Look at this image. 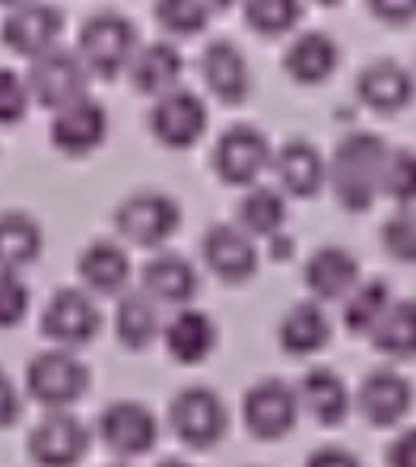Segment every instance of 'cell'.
<instances>
[{
  "mask_svg": "<svg viewBox=\"0 0 416 467\" xmlns=\"http://www.w3.org/2000/svg\"><path fill=\"white\" fill-rule=\"evenodd\" d=\"M372 347L388 359L416 357V299H391L388 312L372 327Z\"/></svg>",
  "mask_w": 416,
  "mask_h": 467,
  "instance_id": "obj_30",
  "label": "cell"
},
{
  "mask_svg": "<svg viewBox=\"0 0 416 467\" xmlns=\"http://www.w3.org/2000/svg\"><path fill=\"white\" fill-rule=\"evenodd\" d=\"M29 87L10 67H0V124H19L29 111Z\"/></svg>",
  "mask_w": 416,
  "mask_h": 467,
  "instance_id": "obj_38",
  "label": "cell"
},
{
  "mask_svg": "<svg viewBox=\"0 0 416 467\" xmlns=\"http://www.w3.org/2000/svg\"><path fill=\"white\" fill-rule=\"evenodd\" d=\"M369 6L385 23H411L416 16V0H369Z\"/></svg>",
  "mask_w": 416,
  "mask_h": 467,
  "instance_id": "obj_41",
  "label": "cell"
},
{
  "mask_svg": "<svg viewBox=\"0 0 416 467\" xmlns=\"http://www.w3.org/2000/svg\"><path fill=\"white\" fill-rule=\"evenodd\" d=\"M130 83L147 96H166L169 89H175V83L182 80V51L169 42H150L143 48H137L134 61H130Z\"/></svg>",
  "mask_w": 416,
  "mask_h": 467,
  "instance_id": "obj_26",
  "label": "cell"
},
{
  "mask_svg": "<svg viewBox=\"0 0 416 467\" xmlns=\"http://www.w3.org/2000/svg\"><path fill=\"white\" fill-rule=\"evenodd\" d=\"M359 283V261L340 245H325L306 261V286L315 299H347Z\"/></svg>",
  "mask_w": 416,
  "mask_h": 467,
  "instance_id": "obj_18",
  "label": "cell"
},
{
  "mask_svg": "<svg viewBox=\"0 0 416 467\" xmlns=\"http://www.w3.org/2000/svg\"><path fill=\"white\" fill-rule=\"evenodd\" d=\"M210 4V10H223V6H233L235 0H207Z\"/></svg>",
  "mask_w": 416,
  "mask_h": 467,
  "instance_id": "obj_43",
  "label": "cell"
},
{
  "mask_svg": "<svg viewBox=\"0 0 416 467\" xmlns=\"http://www.w3.org/2000/svg\"><path fill=\"white\" fill-rule=\"evenodd\" d=\"M306 467H362V462L353 455V451L340 449V445H325V449L308 455Z\"/></svg>",
  "mask_w": 416,
  "mask_h": 467,
  "instance_id": "obj_42",
  "label": "cell"
},
{
  "mask_svg": "<svg viewBox=\"0 0 416 467\" xmlns=\"http://www.w3.org/2000/svg\"><path fill=\"white\" fill-rule=\"evenodd\" d=\"M137 29L128 16L121 13H96L83 23L80 29V61L86 64V70L99 77H115L121 70L130 67L137 55Z\"/></svg>",
  "mask_w": 416,
  "mask_h": 467,
  "instance_id": "obj_2",
  "label": "cell"
},
{
  "mask_svg": "<svg viewBox=\"0 0 416 467\" xmlns=\"http://www.w3.org/2000/svg\"><path fill=\"white\" fill-rule=\"evenodd\" d=\"M296 398L306 413H312L315 423L321 426H337L347 420L349 413V388L334 369L325 366H315L302 375L299 388H296Z\"/></svg>",
  "mask_w": 416,
  "mask_h": 467,
  "instance_id": "obj_21",
  "label": "cell"
},
{
  "mask_svg": "<svg viewBox=\"0 0 416 467\" xmlns=\"http://www.w3.org/2000/svg\"><path fill=\"white\" fill-rule=\"evenodd\" d=\"M99 439L115 455L137 458L147 455L160 439V423L140 400H115L99 417Z\"/></svg>",
  "mask_w": 416,
  "mask_h": 467,
  "instance_id": "obj_10",
  "label": "cell"
},
{
  "mask_svg": "<svg viewBox=\"0 0 416 467\" xmlns=\"http://www.w3.org/2000/svg\"><path fill=\"white\" fill-rule=\"evenodd\" d=\"M26 388L32 400H38L48 410H68L70 404L86 394L89 388V369L77 359L74 350H45L26 369Z\"/></svg>",
  "mask_w": 416,
  "mask_h": 467,
  "instance_id": "obj_3",
  "label": "cell"
},
{
  "mask_svg": "<svg viewBox=\"0 0 416 467\" xmlns=\"http://www.w3.org/2000/svg\"><path fill=\"white\" fill-rule=\"evenodd\" d=\"M160 306L143 289L121 293L115 312V334L128 350H147L160 337Z\"/></svg>",
  "mask_w": 416,
  "mask_h": 467,
  "instance_id": "obj_28",
  "label": "cell"
},
{
  "mask_svg": "<svg viewBox=\"0 0 416 467\" xmlns=\"http://www.w3.org/2000/svg\"><path fill=\"white\" fill-rule=\"evenodd\" d=\"M143 293L156 302V306H188L197 296L201 277H197L194 265L175 252H162L143 265Z\"/></svg>",
  "mask_w": 416,
  "mask_h": 467,
  "instance_id": "obj_17",
  "label": "cell"
},
{
  "mask_svg": "<svg viewBox=\"0 0 416 467\" xmlns=\"http://www.w3.org/2000/svg\"><path fill=\"white\" fill-rule=\"evenodd\" d=\"M388 143L372 130H353L337 143L331 162H328V182L340 207L362 213L381 194V166H385Z\"/></svg>",
  "mask_w": 416,
  "mask_h": 467,
  "instance_id": "obj_1",
  "label": "cell"
},
{
  "mask_svg": "<svg viewBox=\"0 0 416 467\" xmlns=\"http://www.w3.org/2000/svg\"><path fill=\"white\" fill-rule=\"evenodd\" d=\"M77 271H80V280L92 293L115 296V293H124V286H128V280H130V258L118 242L99 239L83 248Z\"/></svg>",
  "mask_w": 416,
  "mask_h": 467,
  "instance_id": "obj_27",
  "label": "cell"
},
{
  "mask_svg": "<svg viewBox=\"0 0 416 467\" xmlns=\"http://www.w3.org/2000/svg\"><path fill=\"white\" fill-rule=\"evenodd\" d=\"M299 413L302 407L296 398V388L283 379L257 381L242 400V417H245L248 432L264 442H276V439L289 436L299 423Z\"/></svg>",
  "mask_w": 416,
  "mask_h": 467,
  "instance_id": "obj_7",
  "label": "cell"
},
{
  "mask_svg": "<svg viewBox=\"0 0 416 467\" xmlns=\"http://www.w3.org/2000/svg\"><path fill=\"white\" fill-rule=\"evenodd\" d=\"M379 191L385 197H391L394 203H400V207H411L416 201V153L413 150L388 147Z\"/></svg>",
  "mask_w": 416,
  "mask_h": 467,
  "instance_id": "obj_33",
  "label": "cell"
},
{
  "mask_svg": "<svg viewBox=\"0 0 416 467\" xmlns=\"http://www.w3.org/2000/svg\"><path fill=\"white\" fill-rule=\"evenodd\" d=\"M245 19L261 36H283L302 19V0H245Z\"/></svg>",
  "mask_w": 416,
  "mask_h": 467,
  "instance_id": "obj_34",
  "label": "cell"
},
{
  "mask_svg": "<svg viewBox=\"0 0 416 467\" xmlns=\"http://www.w3.org/2000/svg\"><path fill=\"white\" fill-rule=\"evenodd\" d=\"M388 467H416V426L404 430L388 445Z\"/></svg>",
  "mask_w": 416,
  "mask_h": 467,
  "instance_id": "obj_40",
  "label": "cell"
},
{
  "mask_svg": "<svg viewBox=\"0 0 416 467\" xmlns=\"http://www.w3.org/2000/svg\"><path fill=\"white\" fill-rule=\"evenodd\" d=\"M274 172L280 179L283 191L296 197H312L325 188L328 162L308 140H286L274 153Z\"/></svg>",
  "mask_w": 416,
  "mask_h": 467,
  "instance_id": "obj_20",
  "label": "cell"
},
{
  "mask_svg": "<svg viewBox=\"0 0 416 467\" xmlns=\"http://www.w3.org/2000/svg\"><path fill=\"white\" fill-rule=\"evenodd\" d=\"M86 80H89V70L80 61L77 51L68 48H51L45 55L32 57V67L26 74V87L29 96L38 99L45 109H64V105L77 102L86 96Z\"/></svg>",
  "mask_w": 416,
  "mask_h": 467,
  "instance_id": "obj_5",
  "label": "cell"
},
{
  "mask_svg": "<svg viewBox=\"0 0 416 467\" xmlns=\"http://www.w3.org/2000/svg\"><path fill=\"white\" fill-rule=\"evenodd\" d=\"M109 137V111L102 102L83 96L77 102L64 105L55 111L51 121V143L61 153L70 156H86L96 147H102V140Z\"/></svg>",
  "mask_w": 416,
  "mask_h": 467,
  "instance_id": "obj_14",
  "label": "cell"
},
{
  "mask_svg": "<svg viewBox=\"0 0 416 467\" xmlns=\"http://www.w3.org/2000/svg\"><path fill=\"white\" fill-rule=\"evenodd\" d=\"M42 254V226L23 210L0 213V271H16Z\"/></svg>",
  "mask_w": 416,
  "mask_h": 467,
  "instance_id": "obj_29",
  "label": "cell"
},
{
  "mask_svg": "<svg viewBox=\"0 0 416 467\" xmlns=\"http://www.w3.org/2000/svg\"><path fill=\"white\" fill-rule=\"evenodd\" d=\"M23 413V398H19V388L13 385L10 372L0 369V430L13 426Z\"/></svg>",
  "mask_w": 416,
  "mask_h": 467,
  "instance_id": "obj_39",
  "label": "cell"
},
{
  "mask_svg": "<svg viewBox=\"0 0 416 467\" xmlns=\"http://www.w3.org/2000/svg\"><path fill=\"white\" fill-rule=\"evenodd\" d=\"M150 128H153L160 143H166L172 150H184L201 140L203 130H207V105L197 93L175 87L153 102Z\"/></svg>",
  "mask_w": 416,
  "mask_h": 467,
  "instance_id": "obj_12",
  "label": "cell"
},
{
  "mask_svg": "<svg viewBox=\"0 0 416 467\" xmlns=\"http://www.w3.org/2000/svg\"><path fill=\"white\" fill-rule=\"evenodd\" d=\"M391 306V289L385 280L356 283L353 293L343 299V325L353 334H372V327L381 321V315Z\"/></svg>",
  "mask_w": 416,
  "mask_h": 467,
  "instance_id": "obj_32",
  "label": "cell"
},
{
  "mask_svg": "<svg viewBox=\"0 0 416 467\" xmlns=\"http://www.w3.org/2000/svg\"><path fill=\"white\" fill-rule=\"evenodd\" d=\"M276 337L289 357H315L331 340V318L318 302H299L283 315Z\"/></svg>",
  "mask_w": 416,
  "mask_h": 467,
  "instance_id": "obj_25",
  "label": "cell"
},
{
  "mask_svg": "<svg viewBox=\"0 0 416 467\" xmlns=\"http://www.w3.org/2000/svg\"><path fill=\"white\" fill-rule=\"evenodd\" d=\"M203 261L226 283H245L257 274V245L245 229L233 223H216L203 235Z\"/></svg>",
  "mask_w": 416,
  "mask_h": 467,
  "instance_id": "obj_16",
  "label": "cell"
},
{
  "mask_svg": "<svg viewBox=\"0 0 416 467\" xmlns=\"http://www.w3.org/2000/svg\"><path fill=\"white\" fill-rule=\"evenodd\" d=\"M201 74L207 80V87L213 89L223 102H242L251 93V70L248 57L235 48L233 42L220 38V42H210L201 55Z\"/></svg>",
  "mask_w": 416,
  "mask_h": 467,
  "instance_id": "obj_22",
  "label": "cell"
},
{
  "mask_svg": "<svg viewBox=\"0 0 416 467\" xmlns=\"http://www.w3.org/2000/svg\"><path fill=\"white\" fill-rule=\"evenodd\" d=\"M340 64V48L331 36L325 32H302L299 38H293V45L283 55V67L293 77L296 83H306V87H315V83H325L328 77L337 70Z\"/></svg>",
  "mask_w": 416,
  "mask_h": 467,
  "instance_id": "obj_24",
  "label": "cell"
},
{
  "mask_svg": "<svg viewBox=\"0 0 416 467\" xmlns=\"http://www.w3.org/2000/svg\"><path fill=\"white\" fill-rule=\"evenodd\" d=\"M156 19L162 29L175 36H197L207 29L210 4L207 0H156Z\"/></svg>",
  "mask_w": 416,
  "mask_h": 467,
  "instance_id": "obj_35",
  "label": "cell"
},
{
  "mask_svg": "<svg viewBox=\"0 0 416 467\" xmlns=\"http://www.w3.org/2000/svg\"><path fill=\"white\" fill-rule=\"evenodd\" d=\"M356 93L375 111H400L413 102L416 83L404 64L385 57V61H372L369 67H362L359 80H356Z\"/></svg>",
  "mask_w": 416,
  "mask_h": 467,
  "instance_id": "obj_19",
  "label": "cell"
},
{
  "mask_svg": "<svg viewBox=\"0 0 416 467\" xmlns=\"http://www.w3.org/2000/svg\"><path fill=\"white\" fill-rule=\"evenodd\" d=\"M32 4V0H0V6H10V10H16V6H26Z\"/></svg>",
  "mask_w": 416,
  "mask_h": 467,
  "instance_id": "obj_44",
  "label": "cell"
},
{
  "mask_svg": "<svg viewBox=\"0 0 416 467\" xmlns=\"http://www.w3.org/2000/svg\"><path fill=\"white\" fill-rule=\"evenodd\" d=\"M318 4H328V6H334V4H340V0H318Z\"/></svg>",
  "mask_w": 416,
  "mask_h": 467,
  "instance_id": "obj_46",
  "label": "cell"
},
{
  "mask_svg": "<svg viewBox=\"0 0 416 467\" xmlns=\"http://www.w3.org/2000/svg\"><path fill=\"white\" fill-rule=\"evenodd\" d=\"M381 245L400 265H416V210L400 207L381 226Z\"/></svg>",
  "mask_w": 416,
  "mask_h": 467,
  "instance_id": "obj_36",
  "label": "cell"
},
{
  "mask_svg": "<svg viewBox=\"0 0 416 467\" xmlns=\"http://www.w3.org/2000/svg\"><path fill=\"white\" fill-rule=\"evenodd\" d=\"M216 331L213 318L207 312H197V308H182L175 312V318L166 325L162 340H166V350L175 363L182 366H197L216 350Z\"/></svg>",
  "mask_w": 416,
  "mask_h": 467,
  "instance_id": "obj_23",
  "label": "cell"
},
{
  "mask_svg": "<svg viewBox=\"0 0 416 467\" xmlns=\"http://www.w3.org/2000/svg\"><path fill=\"white\" fill-rule=\"evenodd\" d=\"M270 162H274L270 140L255 124H233L216 140L213 166L216 175L229 185H255Z\"/></svg>",
  "mask_w": 416,
  "mask_h": 467,
  "instance_id": "obj_9",
  "label": "cell"
},
{
  "mask_svg": "<svg viewBox=\"0 0 416 467\" xmlns=\"http://www.w3.org/2000/svg\"><path fill=\"white\" fill-rule=\"evenodd\" d=\"M115 226L134 245L156 248L166 239H172L175 229L182 226V207L169 194L140 191V194H130L128 201L118 203Z\"/></svg>",
  "mask_w": 416,
  "mask_h": 467,
  "instance_id": "obj_6",
  "label": "cell"
},
{
  "mask_svg": "<svg viewBox=\"0 0 416 467\" xmlns=\"http://www.w3.org/2000/svg\"><path fill=\"white\" fill-rule=\"evenodd\" d=\"M283 223H286V197L276 188L255 185L245 197L239 201V229L255 239V235H274L283 233Z\"/></svg>",
  "mask_w": 416,
  "mask_h": 467,
  "instance_id": "obj_31",
  "label": "cell"
},
{
  "mask_svg": "<svg viewBox=\"0 0 416 467\" xmlns=\"http://www.w3.org/2000/svg\"><path fill=\"white\" fill-rule=\"evenodd\" d=\"M356 407L372 426H394L411 413L413 385L407 381V375H400L391 366H381L362 379L359 391H356Z\"/></svg>",
  "mask_w": 416,
  "mask_h": 467,
  "instance_id": "obj_15",
  "label": "cell"
},
{
  "mask_svg": "<svg viewBox=\"0 0 416 467\" xmlns=\"http://www.w3.org/2000/svg\"><path fill=\"white\" fill-rule=\"evenodd\" d=\"M99 327H102V315L86 289H57L42 312L45 337L61 350H77V347L92 344Z\"/></svg>",
  "mask_w": 416,
  "mask_h": 467,
  "instance_id": "obj_8",
  "label": "cell"
},
{
  "mask_svg": "<svg viewBox=\"0 0 416 467\" xmlns=\"http://www.w3.org/2000/svg\"><path fill=\"white\" fill-rule=\"evenodd\" d=\"M169 426L191 449H213L229 430V413L213 388L191 385L169 404Z\"/></svg>",
  "mask_w": 416,
  "mask_h": 467,
  "instance_id": "obj_4",
  "label": "cell"
},
{
  "mask_svg": "<svg viewBox=\"0 0 416 467\" xmlns=\"http://www.w3.org/2000/svg\"><path fill=\"white\" fill-rule=\"evenodd\" d=\"M160 467H191L188 462H178V458H169V462H162Z\"/></svg>",
  "mask_w": 416,
  "mask_h": 467,
  "instance_id": "obj_45",
  "label": "cell"
},
{
  "mask_svg": "<svg viewBox=\"0 0 416 467\" xmlns=\"http://www.w3.org/2000/svg\"><path fill=\"white\" fill-rule=\"evenodd\" d=\"M29 312V286L16 271H0V327H16Z\"/></svg>",
  "mask_w": 416,
  "mask_h": 467,
  "instance_id": "obj_37",
  "label": "cell"
},
{
  "mask_svg": "<svg viewBox=\"0 0 416 467\" xmlns=\"http://www.w3.org/2000/svg\"><path fill=\"white\" fill-rule=\"evenodd\" d=\"M64 32V13L48 0H32L26 6L10 10V16L4 19V45L13 48L16 55L38 57L45 51L57 48V38Z\"/></svg>",
  "mask_w": 416,
  "mask_h": 467,
  "instance_id": "obj_13",
  "label": "cell"
},
{
  "mask_svg": "<svg viewBox=\"0 0 416 467\" xmlns=\"http://www.w3.org/2000/svg\"><path fill=\"white\" fill-rule=\"evenodd\" d=\"M89 451V430L68 410H51L29 436V455L38 467H77Z\"/></svg>",
  "mask_w": 416,
  "mask_h": 467,
  "instance_id": "obj_11",
  "label": "cell"
}]
</instances>
